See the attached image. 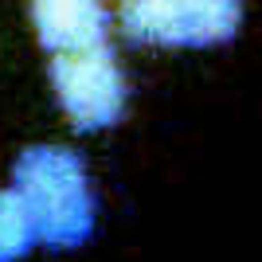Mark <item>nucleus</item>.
Returning a JSON list of instances; mask_svg holds the SVG:
<instances>
[{
  "label": "nucleus",
  "instance_id": "nucleus-2",
  "mask_svg": "<svg viewBox=\"0 0 262 262\" xmlns=\"http://www.w3.org/2000/svg\"><path fill=\"white\" fill-rule=\"evenodd\" d=\"M118 28L137 47L204 51L243 32L247 0H118Z\"/></svg>",
  "mask_w": 262,
  "mask_h": 262
},
{
  "label": "nucleus",
  "instance_id": "nucleus-5",
  "mask_svg": "<svg viewBox=\"0 0 262 262\" xmlns=\"http://www.w3.org/2000/svg\"><path fill=\"white\" fill-rule=\"evenodd\" d=\"M39 247L32 211L16 188H0V262H24Z\"/></svg>",
  "mask_w": 262,
  "mask_h": 262
},
{
  "label": "nucleus",
  "instance_id": "nucleus-3",
  "mask_svg": "<svg viewBox=\"0 0 262 262\" xmlns=\"http://www.w3.org/2000/svg\"><path fill=\"white\" fill-rule=\"evenodd\" d=\"M47 78H51V94L63 110V118L78 133L114 129L129 114L133 86H129V75H125L121 59L110 51V43L51 55Z\"/></svg>",
  "mask_w": 262,
  "mask_h": 262
},
{
  "label": "nucleus",
  "instance_id": "nucleus-4",
  "mask_svg": "<svg viewBox=\"0 0 262 262\" xmlns=\"http://www.w3.org/2000/svg\"><path fill=\"white\" fill-rule=\"evenodd\" d=\"M28 20L47 55L86 51L110 35L106 0H28Z\"/></svg>",
  "mask_w": 262,
  "mask_h": 262
},
{
  "label": "nucleus",
  "instance_id": "nucleus-1",
  "mask_svg": "<svg viewBox=\"0 0 262 262\" xmlns=\"http://www.w3.org/2000/svg\"><path fill=\"white\" fill-rule=\"evenodd\" d=\"M12 188L32 211L39 247L82 251L98 235L102 200L86 157L59 141L28 145L12 164Z\"/></svg>",
  "mask_w": 262,
  "mask_h": 262
}]
</instances>
